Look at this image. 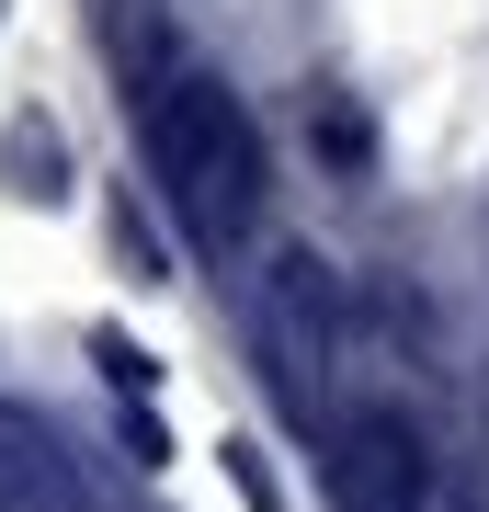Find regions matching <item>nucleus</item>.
I'll return each mask as SVG.
<instances>
[{
    "instance_id": "nucleus-1",
    "label": "nucleus",
    "mask_w": 489,
    "mask_h": 512,
    "mask_svg": "<svg viewBox=\"0 0 489 512\" xmlns=\"http://www.w3.org/2000/svg\"><path fill=\"white\" fill-rule=\"evenodd\" d=\"M137 148H148L160 205L205 239V251H239V239H251V217H262V126H251V103H239L228 80L171 69L160 92H148V114H137Z\"/></svg>"
},
{
    "instance_id": "nucleus-2",
    "label": "nucleus",
    "mask_w": 489,
    "mask_h": 512,
    "mask_svg": "<svg viewBox=\"0 0 489 512\" xmlns=\"http://www.w3.org/2000/svg\"><path fill=\"white\" fill-rule=\"evenodd\" d=\"M330 512H433L444 501V467H433V433L410 410H353L330 433Z\"/></svg>"
}]
</instances>
